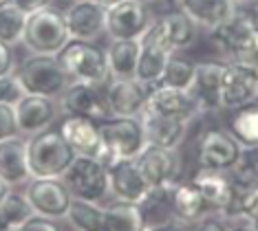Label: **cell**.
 Masks as SVG:
<instances>
[{"label": "cell", "instance_id": "6da1fadb", "mask_svg": "<svg viewBox=\"0 0 258 231\" xmlns=\"http://www.w3.org/2000/svg\"><path fill=\"white\" fill-rule=\"evenodd\" d=\"M210 40L230 64H240L258 73V25L251 16L236 9L230 20L210 31Z\"/></svg>", "mask_w": 258, "mask_h": 231}, {"label": "cell", "instance_id": "7a4b0ae2", "mask_svg": "<svg viewBox=\"0 0 258 231\" xmlns=\"http://www.w3.org/2000/svg\"><path fill=\"white\" fill-rule=\"evenodd\" d=\"M27 157L31 179H62L73 163L75 152L64 141L60 130L46 128L27 139Z\"/></svg>", "mask_w": 258, "mask_h": 231}, {"label": "cell", "instance_id": "3957f363", "mask_svg": "<svg viewBox=\"0 0 258 231\" xmlns=\"http://www.w3.org/2000/svg\"><path fill=\"white\" fill-rule=\"evenodd\" d=\"M102 137V154L99 161L104 165L115 163L119 159H135L146 145L142 117H108L97 121Z\"/></svg>", "mask_w": 258, "mask_h": 231}, {"label": "cell", "instance_id": "277c9868", "mask_svg": "<svg viewBox=\"0 0 258 231\" xmlns=\"http://www.w3.org/2000/svg\"><path fill=\"white\" fill-rule=\"evenodd\" d=\"M69 40L71 35L62 11L44 7L27 16L22 44L31 55H57Z\"/></svg>", "mask_w": 258, "mask_h": 231}, {"label": "cell", "instance_id": "5b68a950", "mask_svg": "<svg viewBox=\"0 0 258 231\" xmlns=\"http://www.w3.org/2000/svg\"><path fill=\"white\" fill-rule=\"evenodd\" d=\"M27 95L57 99L71 84V77L64 70L57 55H31L16 70Z\"/></svg>", "mask_w": 258, "mask_h": 231}, {"label": "cell", "instance_id": "8992f818", "mask_svg": "<svg viewBox=\"0 0 258 231\" xmlns=\"http://www.w3.org/2000/svg\"><path fill=\"white\" fill-rule=\"evenodd\" d=\"M57 60L69 73L71 82H84V84L104 86L110 80L106 51L99 49L93 42L82 40H69L67 46L57 53Z\"/></svg>", "mask_w": 258, "mask_h": 231}, {"label": "cell", "instance_id": "52a82bcc", "mask_svg": "<svg viewBox=\"0 0 258 231\" xmlns=\"http://www.w3.org/2000/svg\"><path fill=\"white\" fill-rule=\"evenodd\" d=\"M73 198L86 203H104L110 196L108 168L95 157H75L62 176Z\"/></svg>", "mask_w": 258, "mask_h": 231}, {"label": "cell", "instance_id": "ba28073f", "mask_svg": "<svg viewBox=\"0 0 258 231\" xmlns=\"http://www.w3.org/2000/svg\"><path fill=\"white\" fill-rule=\"evenodd\" d=\"M243 157V147L238 141L223 128L205 130L197 145V163L199 168L234 172Z\"/></svg>", "mask_w": 258, "mask_h": 231}, {"label": "cell", "instance_id": "9c48e42d", "mask_svg": "<svg viewBox=\"0 0 258 231\" xmlns=\"http://www.w3.org/2000/svg\"><path fill=\"white\" fill-rule=\"evenodd\" d=\"M25 196L33 207V214L64 220L71 207V192L62 179H29L25 183Z\"/></svg>", "mask_w": 258, "mask_h": 231}, {"label": "cell", "instance_id": "30bf717a", "mask_svg": "<svg viewBox=\"0 0 258 231\" xmlns=\"http://www.w3.org/2000/svg\"><path fill=\"white\" fill-rule=\"evenodd\" d=\"M155 16L148 5L121 0L119 5L106 9V35L110 40H142L152 27Z\"/></svg>", "mask_w": 258, "mask_h": 231}, {"label": "cell", "instance_id": "8fae6325", "mask_svg": "<svg viewBox=\"0 0 258 231\" xmlns=\"http://www.w3.org/2000/svg\"><path fill=\"white\" fill-rule=\"evenodd\" d=\"M135 163L148 187H170L179 181L181 159L177 150L146 143L144 150L135 157Z\"/></svg>", "mask_w": 258, "mask_h": 231}, {"label": "cell", "instance_id": "7c38bea8", "mask_svg": "<svg viewBox=\"0 0 258 231\" xmlns=\"http://www.w3.org/2000/svg\"><path fill=\"white\" fill-rule=\"evenodd\" d=\"M60 110L64 115H75V117H86L93 121H104L108 119L110 110L106 104V95L104 86L95 84H84V82H71L60 97Z\"/></svg>", "mask_w": 258, "mask_h": 231}, {"label": "cell", "instance_id": "4fadbf2b", "mask_svg": "<svg viewBox=\"0 0 258 231\" xmlns=\"http://www.w3.org/2000/svg\"><path fill=\"white\" fill-rule=\"evenodd\" d=\"M197 31H199V27L195 22L181 9H174V11H168V14L155 18L152 27L148 29L146 35H150V38L155 40L157 44H161L166 51L177 53V51H183L187 46L195 44Z\"/></svg>", "mask_w": 258, "mask_h": 231}, {"label": "cell", "instance_id": "5bb4252c", "mask_svg": "<svg viewBox=\"0 0 258 231\" xmlns=\"http://www.w3.org/2000/svg\"><path fill=\"white\" fill-rule=\"evenodd\" d=\"M170 115V117H183L192 119L197 115H203L201 106L195 99V95L183 88H170V86H150L148 97H146V108L142 115Z\"/></svg>", "mask_w": 258, "mask_h": 231}, {"label": "cell", "instance_id": "9a60e30c", "mask_svg": "<svg viewBox=\"0 0 258 231\" xmlns=\"http://www.w3.org/2000/svg\"><path fill=\"white\" fill-rule=\"evenodd\" d=\"M104 95L113 117H142L148 97V86L137 77L128 80H110L104 84Z\"/></svg>", "mask_w": 258, "mask_h": 231}, {"label": "cell", "instance_id": "2e32d148", "mask_svg": "<svg viewBox=\"0 0 258 231\" xmlns=\"http://www.w3.org/2000/svg\"><path fill=\"white\" fill-rule=\"evenodd\" d=\"M190 183L199 189V194L208 203L210 211H221V216L230 209L232 200L236 196V181L230 176V172L197 168Z\"/></svg>", "mask_w": 258, "mask_h": 231}, {"label": "cell", "instance_id": "e0dca14e", "mask_svg": "<svg viewBox=\"0 0 258 231\" xmlns=\"http://www.w3.org/2000/svg\"><path fill=\"white\" fill-rule=\"evenodd\" d=\"M64 20L71 40L95 42L99 35L106 33V9H102L93 0H75L64 11Z\"/></svg>", "mask_w": 258, "mask_h": 231}, {"label": "cell", "instance_id": "ac0fdd59", "mask_svg": "<svg viewBox=\"0 0 258 231\" xmlns=\"http://www.w3.org/2000/svg\"><path fill=\"white\" fill-rule=\"evenodd\" d=\"M258 97V73L240 64L225 62L221 77V108L234 110Z\"/></svg>", "mask_w": 258, "mask_h": 231}, {"label": "cell", "instance_id": "d6986e66", "mask_svg": "<svg viewBox=\"0 0 258 231\" xmlns=\"http://www.w3.org/2000/svg\"><path fill=\"white\" fill-rule=\"evenodd\" d=\"M60 106L51 97H40V95H25L16 104V119L22 137H31L42 130L51 128L57 119Z\"/></svg>", "mask_w": 258, "mask_h": 231}, {"label": "cell", "instance_id": "ffe728a7", "mask_svg": "<svg viewBox=\"0 0 258 231\" xmlns=\"http://www.w3.org/2000/svg\"><path fill=\"white\" fill-rule=\"evenodd\" d=\"M108 189L113 200H124V203H139L146 196L148 185L135 159H119L108 165Z\"/></svg>", "mask_w": 258, "mask_h": 231}, {"label": "cell", "instance_id": "44dd1931", "mask_svg": "<svg viewBox=\"0 0 258 231\" xmlns=\"http://www.w3.org/2000/svg\"><path fill=\"white\" fill-rule=\"evenodd\" d=\"M60 134L64 137L75 157H95L102 154V137H99L97 121L86 119V117L67 115L60 123Z\"/></svg>", "mask_w": 258, "mask_h": 231}, {"label": "cell", "instance_id": "7402d4cb", "mask_svg": "<svg viewBox=\"0 0 258 231\" xmlns=\"http://www.w3.org/2000/svg\"><path fill=\"white\" fill-rule=\"evenodd\" d=\"M146 143L168 147V150H179L185 141L190 119L183 117H170V115H142Z\"/></svg>", "mask_w": 258, "mask_h": 231}, {"label": "cell", "instance_id": "603a6c76", "mask_svg": "<svg viewBox=\"0 0 258 231\" xmlns=\"http://www.w3.org/2000/svg\"><path fill=\"white\" fill-rule=\"evenodd\" d=\"M225 62H199L195 68L190 93L195 95L203 112L221 110V77Z\"/></svg>", "mask_w": 258, "mask_h": 231}, {"label": "cell", "instance_id": "cb8c5ba5", "mask_svg": "<svg viewBox=\"0 0 258 231\" xmlns=\"http://www.w3.org/2000/svg\"><path fill=\"white\" fill-rule=\"evenodd\" d=\"M170 207L179 224H195L210 214V207L190 181H177L170 185Z\"/></svg>", "mask_w": 258, "mask_h": 231}, {"label": "cell", "instance_id": "d4e9b609", "mask_svg": "<svg viewBox=\"0 0 258 231\" xmlns=\"http://www.w3.org/2000/svg\"><path fill=\"white\" fill-rule=\"evenodd\" d=\"M177 9L183 11L199 29L214 31L234 16L236 5L232 0H179Z\"/></svg>", "mask_w": 258, "mask_h": 231}, {"label": "cell", "instance_id": "484cf974", "mask_svg": "<svg viewBox=\"0 0 258 231\" xmlns=\"http://www.w3.org/2000/svg\"><path fill=\"white\" fill-rule=\"evenodd\" d=\"M0 176L11 187L25 185L31 179L29 157H27V139H22V134L0 141Z\"/></svg>", "mask_w": 258, "mask_h": 231}, {"label": "cell", "instance_id": "4316f807", "mask_svg": "<svg viewBox=\"0 0 258 231\" xmlns=\"http://www.w3.org/2000/svg\"><path fill=\"white\" fill-rule=\"evenodd\" d=\"M227 132L243 150H258V97L232 110Z\"/></svg>", "mask_w": 258, "mask_h": 231}, {"label": "cell", "instance_id": "83f0119b", "mask_svg": "<svg viewBox=\"0 0 258 231\" xmlns=\"http://www.w3.org/2000/svg\"><path fill=\"white\" fill-rule=\"evenodd\" d=\"M142 53V40H110L106 49L108 73L113 80H128L135 77Z\"/></svg>", "mask_w": 258, "mask_h": 231}, {"label": "cell", "instance_id": "f1b7e54d", "mask_svg": "<svg viewBox=\"0 0 258 231\" xmlns=\"http://www.w3.org/2000/svg\"><path fill=\"white\" fill-rule=\"evenodd\" d=\"M172 55L170 51H166L161 44H157L150 35H144L142 38V53H139V62H137V70H135V77H137L142 84L146 86H157L163 75V68H166L168 57Z\"/></svg>", "mask_w": 258, "mask_h": 231}, {"label": "cell", "instance_id": "f546056e", "mask_svg": "<svg viewBox=\"0 0 258 231\" xmlns=\"http://www.w3.org/2000/svg\"><path fill=\"white\" fill-rule=\"evenodd\" d=\"M104 231H148L137 203L113 200L104 207Z\"/></svg>", "mask_w": 258, "mask_h": 231}, {"label": "cell", "instance_id": "4dcf8cb0", "mask_svg": "<svg viewBox=\"0 0 258 231\" xmlns=\"http://www.w3.org/2000/svg\"><path fill=\"white\" fill-rule=\"evenodd\" d=\"M170 187H148L146 196L139 200V209L148 227H159V224L177 222L172 216V207H170Z\"/></svg>", "mask_w": 258, "mask_h": 231}, {"label": "cell", "instance_id": "1f68e13d", "mask_svg": "<svg viewBox=\"0 0 258 231\" xmlns=\"http://www.w3.org/2000/svg\"><path fill=\"white\" fill-rule=\"evenodd\" d=\"M64 220L75 231H104V207L99 203L73 198Z\"/></svg>", "mask_w": 258, "mask_h": 231}, {"label": "cell", "instance_id": "d6a6232c", "mask_svg": "<svg viewBox=\"0 0 258 231\" xmlns=\"http://www.w3.org/2000/svg\"><path fill=\"white\" fill-rule=\"evenodd\" d=\"M254 216H258V181H240L236 183V196L223 218L249 220Z\"/></svg>", "mask_w": 258, "mask_h": 231}, {"label": "cell", "instance_id": "836d02e7", "mask_svg": "<svg viewBox=\"0 0 258 231\" xmlns=\"http://www.w3.org/2000/svg\"><path fill=\"white\" fill-rule=\"evenodd\" d=\"M27 25V14L16 5H3L0 7V42L14 46L22 42V33Z\"/></svg>", "mask_w": 258, "mask_h": 231}, {"label": "cell", "instance_id": "e575fe53", "mask_svg": "<svg viewBox=\"0 0 258 231\" xmlns=\"http://www.w3.org/2000/svg\"><path fill=\"white\" fill-rule=\"evenodd\" d=\"M195 68L197 64L183 60L179 55H170L166 62V68H163V75L157 86H170V88H183V91H190L192 80H195Z\"/></svg>", "mask_w": 258, "mask_h": 231}, {"label": "cell", "instance_id": "d590c367", "mask_svg": "<svg viewBox=\"0 0 258 231\" xmlns=\"http://www.w3.org/2000/svg\"><path fill=\"white\" fill-rule=\"evenodd\" d=\"M0 216H3V220L9 224L11 229H18L20 224H25L29 218L33 216V207L31 203L27 200L25 192H16V189H11V192L5 196V200L0 203Z\"/></svg>", "mask_w": 258, "mask_h": 231}, {"label": "cell", "instance_id": "8d00e7d4", "mask_svg": "<svg viewBox=\"0 0 258 231\" xmlns=\"http://www.w3.org/2000/svg\"><path fill=\"white\" fill-rule=\"evenodd\" d=\"M25 88H22L20 80L16 77V70L9 75L0 77V104H18L22 97H25Z\"/></svg>", "mask_w": 258, "mask_h": 231}, {"label": "cell", "instance_id": "74e56055", "mask_svg": "<svg viewBox=\"0 0 258 231\" xmlns=\"http://www.w3.org/2000/svg\"><path fill=\"white\" fill-rule=\"evenodd\" d=\"M18 119H16V106L14 104H0V141L18 137Z\"/></svg>", "mask_w": 258, "mask_h": 231}, {"label": "cell", "instance_id": "f35d334b", "mask_svg": "<svg viewBox=\"0 0 258 231\" xmlns=\"http://www.w3.org/2000/svg\"><path fill=\"white\" fill-rule=\"evenodd\" d=\"M236 172L240 174V181H258V150H243Z\"/></svg>", "mask_w": 258, "mask_h": 231}, {"label": "cell", "instance_id": "ab89813d", "mask_svg": "<svg viewBox=\"0 0 258 231\" xmlns=\"http://www.w3.org/2000/svg\"><path fill=\"white\" fill-rule=\"evenodd\" d=\"M18 231H64L60 220H53V218H44L33 214L25 224H20Z\"/></svg>", "mask_w": 258, "mask_h": 231}, {"label": "cell", "instance_id": "60d3db41", "mask_svg": "<svg viewBox=\"0 0 258 231\" xmlns=\"http://www.w3.org/2000/svg\"><path fill=\"white\" fill-rule=\"evenodd\" d=\"M16 70V55H14V46L0 42V77L9 75Z\"/></svg>", "mask_w": 258, "mask_h": 231}, {"label": "cell", "instance_id": "b9f144b4", "mask_svg": "<svg viewBox=\"0 0 258 231\" xmlns=\"http://www.w3.org/2000/svg\"><path fill=\"white\" fill-rule=\"evenodd\" d=\"M197 231H230V224H227V218L223 216H208L199 220Z\"/></svg>", "mask_w": 258, "mask_h": 231}, {"label": "cell", "instance_id": "7bdbcfd3", "mask_svg": "<svg viewBox=\"0 0 258 231\" xmlns=\"http://www.w3.org/2000/svg\"><path fill=\"white\" fill-rule=\"evenodd\" d=\"M11 5H16L18 9H22L25 14H33L38 9H44V7H51V0H11Z\"/></svg>", "mask_w": 258, "mask_h": 231}, {"label": "cell", "instance_id": "ee69618b", "mask_svg": "<svg viewBox=\"0 0 258 231\" xmlns=\"http://www.w3.org/2000/svg\"><path fill=\"white\" fill-rule=\"evenodd\" d=\"M148 231H183V224L168 222V224H159V227H148Z\"/></svg>", "mask_w": 258, "mask_h": 231}, {"label": "cell", "instance_id": "f6af8a7d", "mask_svg": "<svg viewBox=\"0 0 258 231\" xmlns=\"http://www.w3.org/2000/svg\"><path fill=\"white\" fill-rule=\"evenodd\" d=\"M11 189H14V187H11L9 183L5 181L3 176H0V203H3V200H5V196H7V194L11 192Z\"/></svg>", "mask_w": 258, "mask_h": 231}, {"label": "cell", "instance_id": "bcb514c9", "mask_svg": "<svg viewBox=\"0 0 258 231\" xmlns=\"http://www.w3.org/2000/svg\"><path fill=\"white\" fill-rule=\"evenodd\" d=\"M93 3H97L102 9H110V7H115V5H119L121 0H93Z\"/></svg>", "mask_w": 258, "mask_h": 231}, {"label": "cell", "instance_id": "7dc6e473", "mask_svg": "<svg viewBox=\"0 0 258 231\" xmlns=\"http://www.w3.org/2000/svg\"><path fill=\"white\" fill-rule=\"evenodd\" d=\"M245 224L251 229V231H258V216H254V218H249V220H245Z\"/></svg>", "mask_w": 258, "mask_h": 231}, {"label": "cell", "instance_id": "c3c4849f", "mask_svg": "<svg viewBox=\"0 0 258 231\" xmlns=\"http://www.w3.org/2000/svg\"><path fill=\"white\" fill-rule=\"evenodd\" d=\"M230 231H251V229L243 222V224H234V227H230Z\"/></svg>", "mask_w": 258, "mask_h": 231}, {"label": "cell", "instance_id": "681fc988", "mask_svg": "<svg viewBox=\"0 0 258 231\" xmlns=\"http://www.w3.org/2000/svg\"><path fill=\"white\" fill-rule=\"evenodd\" d=\"M7 229H11V227H9V224L5 222V220H3V216H0V231H7Z\"/></svg>", "mask_w": 258, "mask_h": 231}, {"label": "cell", "instance_id": "f907efd6", "mask_svg": "<svg viewBox=\"0 0 258 231\" xmlns=\"http://www.w3.org/2000/svg\"><path fill=\"white\" fill-rule=\"evenodd\" d=\"M234 5H247V3H254V0H232Z\"/></svg>", "mask_w": 258, "mask_h": 231}, {"label": "cell", "instance_id": "816d5d0a", "mask_svg": "<svg viewBox=\"0 0 258 231\" xmlns=\"http://www.w3.org/2000/svg\"><path fill=\"white\" fill-rule=\"evenodd\" d=\"M135 3H142V5H152V3H157V0H135Z\"/></svg>", "mask_w": 258, "mask_h": 231}, {"label": "cell", "instance_id": "f5cc1de1", "mask_svg": "<svg viewBox=\"0 0 258 231\" xmlns=\"http://www.w3.org/2000/svg\"><path fill=\"white\" fill-rule=\"evenodd\" d=\"M168 3H174V5H177V3H179V0H168Z\"/></svg>", "mask_w": 258, "mask_h": 231}, {"label": "cell", "instance_id": "db71d44e", "mask_svg": "<svg viewBox=\"0 0 258 231\" xmlns=\"http://www.w3.org/2000/svg\"><path fill=\"white\" fill-rule=\"evenodd\" d=\"M7 231H18V229H7Z\"/></svg>", "mask_w": 258, "mask_h": 231}, {"label": "cell", "instance_id": "11a10c76", "mask_svg": "<svg viewBox=\"0 0 258 231\" xmlns=\"http://www.w3.org/2000/svg\"><path fill=\"white\" fill-rule=\"evenodd\" d=\"M256 3H258V0H256Z\"/></svg>", "mask_w": 258, "mask_h": 231}]
</instances>
